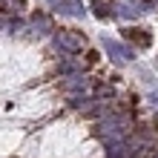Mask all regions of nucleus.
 <instances>
[{
	"mask_svg": "<svg viewBox=\"0 0 158 158\" xmlns=\"http://www.w3.org/2000/svg\"><path fill=\"white\" fill-rule=\"evenodd\" d=\"M55 43H58V49L63 52H81L83 46H86V38L78 32H58L55 35Z\"/></svg>",
	"mask_w": 158,
	"mask_h": 158,
	"instance_id": "1",
	"label": "nucleus"
},
{
	"mask_svg": "<svg viewBox=\"0 0 158 158\" xmlns=\"http://www.w3.org/2000/svg\"><path fill=\"white\" fill-rule=\"evenodd\" d=\"M104 49H106V55H109V58H112L115 63H129V60L135 58L129 46L118 43V40H112V38H106V35H104Z\"/></svg>",
	"mask_w": 158,
	"mask_h": 158,
	"instance_id": "2",
	"label": "nucleus"
},
{
	"mask_svg": "<svg viewBox=\"0 0 158 158\" xmlns=\"http://www.w3.org/2000/svg\"><path fill=\"white\" fill-rule=\"evenodd\" d=\"M55 12L60 15H69V17H83V3L81 0H46Z\"/></svg>",
	"mask_w": 158,
	"mask_h": 158,
	"instance_id": "3",
	"label": "nucleus"
},
{
	"mask_svg": "<svg viewBox=\"0 0 158 158\" xmlns=\"http://www.w3.org/2000/svg\"><path fill=\"white\" fill-rule=\"evenodd\" d=\"M124 35H127V40H132L135 46H144V49H147V46L152 43V38H150V32H144V29H127Z\"/></svg>",
	"mask_w": 158,
	"mask_h": 158,
	"instance_id": "4",
	"label": "nucleus"
},
{
	"mask_svg": "<svg viewBox=\"0 0 158 158\" xmlns=\"http://www.w3.org/2000/svg\"><path fill=\"white\" fill-rule=\"evenodd\" d=\"M92 12L98 17H112V6H109L106 0H92Z\"/></svg>",
	"mask_w": 158,
	"mask_h": 158,
	"instance_id": "5",
	"label": "nucleus"
},
{
	"mask_svg": "<svg viewBox=\"0 0 158 158\" xmlns=\"http://www.w3.org/2000/svg\"><path fill=\"white\" fill-rule=\"evenodd\" d=\"M26 0H0V9L3 12H15V9H23Z\"/></svg>",
	"mask_w": 158,
	"mask_h": 158,
	"instance_id": "6",
	"label": "nucleus"
},
{
	"mask_svg": "<svg viewBox=\"0 0 158 158\" xmlns=\"http://www.w3.org/2000/svg\"><path fill=\"white\" fill-rule=\"evenodd\" d=\"M75 69H78V66H75V63H69V60H66V63H60V75H72Z\"/></svg>",
	"mask_w": 158,
	"mask_h": 158,
	"instance_id": "7",
	"label": "nucleus"
}]
</instances>
